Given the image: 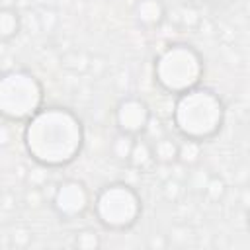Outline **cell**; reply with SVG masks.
Segmentation results:
<instances>
[{
	"label": "cell",
	"instance_id": "cell-18",
	"mask_svg": "<svg viewBox=\"0 0 250 250\" xmlns=\"http://www.w3.org/2000/svg\"><path fill=\"white\" fill-rule=\"evenodd\" d=\"M209 4H213V6H227V4H230L232 0H207Z\"/></svg>",
	"mask_w": 250,
	"mask_h": 250
},
{
	"label": "cell",
	"instance_id": "cell-1",
	"mask_svg": "<svg viewBox=\"0 0 250 250\" xmlns=\"http://www.w3.org/2000/svg\"><path fill=\"white\" fill-rule=\"evenodd\" d=\"M84 141L82 119L64 105H41L21 131L27 156L43 168L68 166L82 152Z\"/></svg>",
	"mask_w": 250,
	"mask_h": 250
},
{
	"label": "cell",
	"instance_id": "cell-6",
	"mask_svg": "<svg viewBox=\"0 0 250 250\" xmlns=\"http://www.w3.org/2000/svg\"><path fill=\"white\" fill-rule=\"evenodd\" d=\"M51 207L62 221H74L92 207V193L82 180L68 178L55 188L51 195Z\"/></svg>",
	"mask_w": 250,
	"mask_h": 250
},
{
	"label": "cell",
	"instance_id": "cell-16",
	"mask_svg": "<svg viewBox=\"0 0 250 250\" xmlns=\"http://www.w3.org/2000/svg\"><path fill=\"white\" fill-rule=\"evenodd\" d=\"M203 191H205L213 201H219V199L225 195V182H223L221 178L213 176V178H209V182L205 184Z\"/></svg>",
	"mask_w": 250,
	"mask_h": 250
},
{
	"label": "cell",
	"instance_id": "cell-10",
	"mask_svg": "<svg viewBox=\"0 0 250 250\" xmlns=\"http://www.w3.org/2000/svg\"><path fill=\"white\" fill-rule=\"evenodd\" d=\"M21 31V16L12 6H0V43L12 41Z\"/></svg>",
	"mask_w": 250,
	"mask_h": 250
},
{
	"label": "cell",
	"instance_id": "cell-14",
	"mask_svg": "<svg viewBox=\"0 0 250 250\" xmlns=\"http://www.w3.org/2000/svg\"><path fill=\"white\" fill-rule=\"evenodd\" d=\"M74 246L82 250H98L102 246V238L94 229H82L74 236Z\"/></svg>",
	"mask_w": 250,
	"mask_h": 250
},
{
	"label": "cell",
	"instance_id": "cell-9",
	"mask_svg": "<svg viewBox=\"0 0 250 250\" xmlns=\"http://www.w3.org/2000/svg\"><path fill=\"white\" fill-rule=\"evenodd\" d=\"M127 164L133 166V168H137V170H146V168H150L154 164L152 146H150V141L148 139H145L143 135L141 137H135Z\"/></svg>",
	"mask_w": 250,
	"mask_h": 250
},
{
	"label": "cell",
	"instance_id": "cell-7",
	"mask_svg": "<svg viewBox=\"0 0 250 250\" xmlns=\"http://www.w3.org/2000/svg\"><path fill=\"white\" fill-rule=\"evenodd\" d=\"M113 119H115V127L119 133H125L131 137H141L146 133L152 113L145 100H141L137 96H125L117 102V105L113 109Z\"/></svg>",
	"mask_w": 250,
	"mask_h": 250
},
{
	"label": "cell",
	"instance_id": "cell-3",
	"mask_svg": "<svg viewBox=\"0 0 250 250\" xmlns=\"http://www.w3.org/2000/svg\"><path fill=\"white\" fill-rule=\"evenodd\" d=\"M152 74L154 82L166 94L178 96L201 84L205 74V59L191 43L176 41L166 45L154 57Z\"/></svg>",
	"mask_w": 250,
	"mask_h": 250
},
{
	"label": "cell",
	"instance_id": "cell-4",
	"mask_svg": "<svg viewBox=\"0 0 250 250\" xmlns=\"http://www.w3.org/2000/svg\"><path fill=\"white\" fill-rule=\"evenodd\" d=\"M45 102L41 80L25 68L0 72V117L12 123H25Z\"/></svg>",
	"mask_w": 250,
	"mask_h": 250
},
{
	"label": "cell",
	"instance_id": "cell-2",
	"mask_svg": "<svg viewBox=\"0 0 250 250\" xmlns=\"http://www.w3.org/2000/svg\"><path fill=\"white\" fill-rule=\"evenodd\" d=\"M225 104L221 96L205 86H195L176 96L172 107V125L182 139L211 141L225 125Z\"/></svg>",
	"mask_w": 250,
	"mask_h": 250
},
{
	"label": "cell",
	"instance_id": "cell-15",
	"mask_svg": "<svg viewBox=\"0 0 250 250\" xmlns=\"http://www.w3.org/2000/svg\"><path fill=\"white\" fill-rule=\"evenodd\" d=\"M174 14H176V18H178V23H182V25H186V27H193V25H197V21H199V14H197V10L191 8V6H180Z\"/></svg>",
	"mask_w": 250,
	"mask_h": 250
},
{
	"label": "cell",
	"instance_id": "cell-17",
	"mask_svg": "<svg viewBox=\"0 0 250 250\" xmlns=\"http://www.w3.org/2000/svg\"><path fill=\"white\" fill-rule=\"evenodd\" d=\"M164 191H166V197L168 199H176L178 197V191H180V186L176 182H168L166 188H164Z\"/></svg>",
	"mask_w": 250,
	"mask_h": 250
},
{
	"label": "cell",
	"instance_id": "cell-5",
	"mask_svg": "<svg viewBox=\"0 0 250 250\" xmlns=\"http://www.w3.org/2000/svg\"><path fill=\"white\" fill-rule=\"evenodd\" d=\"M92 207L98 223L107 230H129L143 215V199L139 191L125 182H109L102 186Z\"/></svg>",
	"mask_w": 250,
	"mask_h": 250
},
{
	"label": "cell",
	"instance_id": "cell-13",
	"mask_svg": "<svg viewBox=\"0 0 250 250\" xmlns=\"http://www.w3.org/2000/svg\"><path fill=\"white\" fill-rule=\"evenodd\" d=\"M133 141H135V137L117 131V135L113 137V141L109 145L111 156L115 160H119V162H127L129 160V154H131V148H133Z\"/></svg>",
	"mask_w": 250,
	"mask_h": 250
},
{
	"label": "cell",
	"instance_id": "cell-11",
	"mask_svg": "<svg viewBox=\"0 0 250 250\" xmlns=\"http://www.w3.org/2000/svg\"><path fill=\"white\" fill-rule=\"evenodd\" d=\"M154 162L160 164H174L178 160V141L172 137H158L156 141H150Z\"/></svg>",
	"mask_w": 250,
	"mask_h": 250
},
{
	"label": "cell",
	"instance_id": "cell-12",
	"mask_svg": "<svg viewBox=\"0 0 250 250\" xmlns=\"http://www.w3.org/2000/svg\"><path fill=\"white\" fill-rule=\"evenodd\" d=\"M203 156V143L199 141H191V139H184L182 143H178V160L184 166H195Z\"/></svg>",
	"mask_w": 250,
	"mask_h": 250
},
{
	"label": "cell",
	"instance_id": "cell-8",
	"mask_svg": "<svg viewBox=\"0 0 250 250\" xmlns=\"http://www.w3.org/2000/svg\"><path fill=\"white\" fill-rule=\"evenodd\" d=\"M133 18L143 29H156L168 18V10L162 0H137L133 4Z\"/></svg>",
	"mask_w": 250,
	"mask_h": 250
}]
</instances>
